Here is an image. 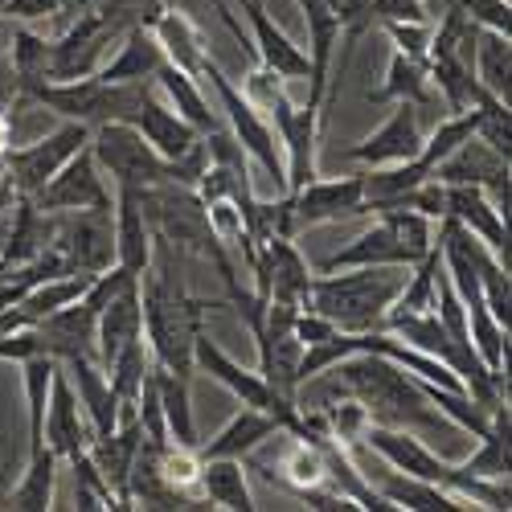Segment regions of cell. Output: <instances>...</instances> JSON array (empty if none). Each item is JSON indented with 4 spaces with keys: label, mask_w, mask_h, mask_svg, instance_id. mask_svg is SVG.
<instances>
[{
    "label": "cell",
    "mask_w": 512,
    "mask_h": 512,
    "mask_svg": "<svg viewBox=\"0 0 512 512\" xmlns=\"http://www.w3.org/2000/svg\"><path fill=\"white\" fill-rule=\"evenodd\" d=\"M336 386L353 394L373 422L381 426H402L414 435H451L455 422H447L431 402H426L418 377H410L402 365H394L381 353H353L340 365L328 369Z\"/></svg>",
    "instance_id": "cell-1"
},
{
    "label": "cell",
    "mask_w": 512,
    "mask_h": 512,
    "mask_svg": "<svg viewBox=\"0 0 512 512\" xmlns=\"http://www.w3.org/2000/svg\"><path fill=\"white\" fill-rule=\"evenodd\" d=\"M410 267H349V271H324L312 275L304 308L332 320L336 332H377L386 324L390 304L406 283Z\"/></svg>",
    "instance_id": "cell-2"
},
{
    "label": "cell",
    "mask_w": 512,
    "mask_h": 512,
    "mask_svg": "<svg viewBox=\"0 0 512 512\" xmlns=\"http://www.w3.org/2000/svg\"><path fill=\"white\" fill-rule=\"evenodd\" d=\"M144 197V209H148V222H152V234L160 242H168L173 250H193L201 254L205 263H213V271L222 275L226 283V295L242 291V279H238V267L230 259V250L213 238L209 222H205V201L185 189V185H152V189H140Z\"/></svg>",
    "instance_id": "cell-3"
},
{
    "label": "cell",
    "mask_w": 512,
    "mask_h": 512,
    "mask_svg": "<svg viewBox=\"0 0 512 512\" xmlns=\"http://www.w3.org/2000/svg\"><path fill=\"white\" fill-rule=\"evenodd\" d=\"M197 78L201 82H209V91H213V99H218V111H222V123L230 127V136L242 144V152L263 168V173L271 177V185H275V193H287V164H283V144H279V136H275V127H271V119L254 107L242 91H238V82L213 62V58H205L201 62V70H197Z\"/></svg>",
    "instance_id": "cell-4"
},
{
    "label": "cell",
    "mask_w": 512,
    "mask_h": 512,
    "mask_svg": "<svg viewBox=\"0 0 512 512\" xmlns=\"http://www.w3.org/2000/svg\"><path fill=\"white\" fill-rule=\"evenodd\" d=\"M91 156L111 177V189H152L173 181V160H164L132 123L91 127Z\"/></svg>",
    "instance_id": "cell-5"
},
{
    "label": "cell",
    "mask_w": 512,
    "mask_h": 512,
    "mask_svg": "<svg viewBox=\"0 0 512 512\" xmlns=\"http://www.w3.org/2000/svg\"><path fill=\"white\" fill-rule=\"evenodd\" d=\"M193 365H197L201 373H209V377L218 381V386H222L230 398H238L242 406H254V410L275 414L283 431H291V426L300 422V402L279 398V394L267 386V381H263L259 369H246L242 361H234L205 328H201L197 340H193Z\"/></svg>",
    "instance_id": "cell-6"
},
{
    "label": "cell",
    "mask_w": 512,
    "mask_h": 512,
    "mask_svg": "<svg viewBox=\"0 0 512 512\" xmlns=\"http://www.w3.org/2000/svg\"><path fill=\"white\" fill-rule=\"evenodd\" d=\"M87 144H91V127L78 123V119H62L54 132L9 148V156H5V177L13 181V189H17L21 197H33L78 148H87Z\"/></svg>",
    "instance_id": "cell-7"
},
{
    "label": "cell",
    "mask_w": 512,
    "mask_h": 512,
    "mask_svg": "<svg viewBox=\"0 0 512 512\" xmlns=\"http://www.w3.org/2000/svg\"><path fill=\"white\" fill-rule=\"evenodd\" d=\"M70 271L99 275L115 267V222L111 205L78 209V213H54V242H50Z\"/></svg>",
    "instance_id": "cell-8"
},
{
    "label": "cell",
    "mask_w": 512,
    "mask_h": 512,
    "mask_svg": "<svg viewBox=\"0 0 512 512\" xmlns=\"http://www.w3.org/2000/svg\"><path fill=\"white\" fill-rule=\"evenodd\" d=\"M246 271L254 275V291H259L263 300L304 308L312 271H308V259L300 254V246H295V238H263V242H254V263Z\"/></svg>",
    "instance_id": "cell-9"
},
{
    "label": "cell",
    "mask_w": 512,
    "mask_h": 512,
    "mask_svg": "<svg viewBox=\"0 0 512 512\" xmlns=\"http://www.w3.org/2000/svg\"><path fill=\"white\" fill-rule=\"evenodd\" d=\"M431 177L443 185H476L492 197V205L508 218V201H512V160H504L500 152H492L480 136L463 140L447 160H439L431 168Z\"/></svg>",
    "instance_id": "cell-10"
},
{
    "label": "cell",
    "mask_w": 512,
    "mask_h": 512,
    "mask_svg": "<svg viewBox=\"0 0 512 512\" xmlns=\"http://www.w3.org/2000/svg\"><path fill=\"white\" fill-rule=\"evenodd\" d=\"M33 205L46 213H78V209H99L111 205V185L103 177L99 160L91 156V144L78 148L58 173L33 193Z\"/></svg>",
    "instance_id": "cell-11"
},
{
    "label": "cell",
    "mask_w": 512,
    "mask_h": 512,
    "mask_svg": "<svg viewBox=\"0 0 512 512\" xmlns=\"http://www.w3.org/2000/svg\"><path fill=\"white\" fill-rule=\"evenodd\" d=\"M287 197H291V226H295V234H304L312 226H324V222H340V218H357V213H365L361 173L316 177V181H308L304 189H295Z\"/></svg>",
    "instance_id": "cell-12"
},
{
    "label": "cell",
    "mask_w": 512,
    "mask_h": 512,
    "mask_svg": "<svg viewBox=\"0 0 512 512\" xmlns=\"http://www.w3.org/2000/svg\"><path fill=\"white\" fill-rule=\"evenodd\" d=\"M361 447L373 451L386 467H394V472L431 480V484H439V488H447V480H451V472H455V463H447L439 451H431V447L422 443V435L402 431V426L369 422V431L361 435Z\"/></svg>",
    "instance_id": "cell-13"
},
{
    "label": "cell",
    "mask_w": 512,
    "mask_h": 512,
    "mask_svg": "<svg viewBox=\"0 0 512 512\" xmlns=\"http://www.w3.org/2000/svg\"><path fill=\"white\" fill-rule=\"evenodd\" d=\"M422 152V107L414 103H394L390 119L377 127L373 136L357 140L345 156L353 164H365V168H377V164H402V160H414Z\"/></svg>",
    "instance_id": "cell-14"
},
{
    "label": "cell",
    "mask_w": 512,
    "mask_h": 512,
    "mask_svg": "<svg viewBox=\"0 0 512 512\" xmlns=\"http://www.w3.org/2000/svg\"><path fill=\"white\" fill-rule=\"evenodd\" d=\"M111 222H115V263L140 279L152 267V250H156V234L140 189H111Z\"/></svg>",
    "instance_id": "cell-15"
},
{
    "label": "cell",
    "mask_w": 512,
    "mask_h": 512,
    "mask_svg": "<svg viewBox=\"0 0 512 512\" xmlns=\"http://www.w3.org/2000/svg\"><path fill=\"white\" fill-rule=\"evenodd\" d=\"M41 439H46V447L58 455V459H70L78 451H87V443L95 439L91 431V418L87 410H82L74 386L66 369L58 365L54 373V386H50V406H46V426H41Z\"/></svg>",
    "instance_id": "cell-16"
},
{
    "label": "cell",
    "mask_w": 512,
    "mask_h": 512,
    "mask_svg": "<svg viewBox=\"0 0 512 512\" xmlns=\"http://www.w3.org/2000/svg\"><path fill=\"white\" fill-rule=\"evenodd\" d=\"M443 189H447L443 218H455L463 230H472L508 267V218L492 205V197L484 189H476V185H443Z\"/></svg>",
    "instance_id": "cell-17"
},
{
    "label": "cell",
    "mask_w": 512,
    "mask_h": 512,
    "mask_svg": "<svg viewBox=\"0 0 512 512\" xmlns=\"http://www.w3.org/2000/svg\"><path fill=\"white\" fill-rule=\"evenodd\" d=\"M238 9H242L246 21H250V41H254V50H259V62H263L267 70H275L283 82H287V78H308V70H312L308 50L295 46V41L267 17V5H259V0H238Z\"/></svg>",
    "instance_id": "cell-18"
},
{
    "label": "cell",
    "mask_w": 512,
    "mask_h": 512,
    "mask_svg": "<svg viewBox=\"0 0 512 512\" xmlns=\"http://www.w3.org/2000/svg\"><path fill=\"white\" fill-rule=\"evenodd\" d=\"M136 127V132L164 156V160H177V156H185L201 136L193 132V127L168 107L152 87H144V95H140V103H136V111H132V119H127Z\"/></svg>",
    "instance_id": "cell-19"
},
{
    "label": "cell",
    "mask_w": 512,
    "mask_h": 512,
    "mask_svg": "<svg viewBox=\"0 0 512 512\" xmlns=\"http://www.w3.org/2000/svg\"><path fill=\"white\" fill-rule=\"evenodd\" d=\"M279 435H283V426H279L275 414L254 410V406H242L218 435L205 439V443H197V455H201V459H246L250 451L267 447V443L279 439Z\"/></svg>",
    "instance_id": "cell-20"
},
{
    "label": "cell",
    "mask_w": 512,
    "mask_h": 512,
    "mask_svg": "<svg viewBox=\"0 0 512 512\" xmlns=\"http://www.w3.org/2000/svg\"><path fill=\"white\" fill-rule=\"evenodd\" d=\"M144 25H148V33L156 37V46H160V54H164L168 66H177V70H185V74H197L201 62L209 58L205 41H201V29H197L177 5H156V9L144 17Z\"/></svg>",
    "instance_id": "cell-21"
},
{
    "label": "cell",
    "mask_w": 512,
    "mask_h": 512,
    "mask_svg": "<svg viewBox=\"0 0 512 512\" xmlns=\"http://www.w3.org/2000/svg\"><path fill=\"white\" fill-rule=\"evenodd\" d=\"M58 365L66 369V377H70V386H74L82 410H87L91 431H95V435H111L115 422H119V402H115V394H111L107 369H103L95 357H82V353L62 357Z\"/></svg>",
    "instance_id": "cell-22"
},
{
    "label": "cell",
    "mask_w": 512,
    "mask_h": 512,
    "mask_svg": "<svg viewBox=\"0 0 512 512\" xmlns=\"http://www.w3.org/2000/svg\"><path fill=\"white\" fill-rule=\"evenodd\" d=\"M136 336H144V300H140V279L127 283L115 300L99 312V324H95V357L99 365L107 369L115 361V353L123 345H132Z\"/></svg>",
    "instance_id": "cell-23"
},
{
    "label": "cell",
    "mask_w": 512,
    "mask_h": 512,
    "mask_svg": "<svg viewBox=\"0 0 512 512\" xmlns=\"http://www.w3.org/2000/svg\"><path fill=\"white\" fill-rule=\"evenodd\" d=\"M414 263H418V259L390 234V226L373 218V226H365L345 250L328 254V259L320 263V271H349V267H414Z\"/></svg>",
    "instance_id": "cell-24"
},
{
    "label": "cell",
    "mask_w": 512,
    "mask_h": 512,
    "mask_svg": "<svg viewBox=\"0 0 512 512\" xmlns=\"http://www.w3.org/2000/svg\"><path fill=\"white\" fill-rule=\"evenodd\" d=\"M95 324H99V316H95L87 304H82V300H74V304L58 308L54 316L37 320L41 349H46L54 361L74 357V353L95 357ZM95 361H99V357H95Z\"/></svg>",
    "instance_id": "cell-25"
},
{
    "label": "cell",
    "mask_w": 512,
    "mask_h": 512,
    "mask_svg": "<svg viewBox=\"0 0 512 512\" xmlns=\"http://www.w3.org/2000/svg\"><path fill=\"white\" fill-rule=\"evenodd\" d=\"M160 66H164V54L156 46V37L148 33V25L140 21L119 37L115 54L95 70V78H103V82H152Z\"/></svg>",
    "instance_id": "cell-26"
},
{
    "label": "cell",
    "mask_w": 512,
    "mask_h": 512,
    "mask_svg": "<svg viewBox=\"0 0 512 512\" xmlns=\"http://www.w3.org/2000/svg\"><path fill=\"white\" fill-rule=\"evenodd\" d=\"M156 87H160V95H164V103L173 107L197 136H205V132H213V127H222V115H218V107H213L209 99H205V91H201V78L197 74H185V70H177V66H160L156 70Z\"/></svg>",
    "instance_id": "cell-27"
},
{
    "label": "cell",
    "mask_w": 512,
    "mask_h": 512,
    "mask_svg": "<svg viewBox=\"0 0 512 512\" xmlns=\"http://www.w3.org/2000/svg\"><path fill=\"white\" fill-rule=\"evenodd\" d=\"M373 488L398 512H467V504L459 496H451L447 488H439L431 480H418V476H406V472H394V467H386Z\"/></svg>",
    "instance_id": "cell-28"
},
{
    "label": "cell",
    "mask_w": 512,
    "mask_h": 512,
    "mask_svg": "<svg viewBox=\"0 0 512 512\" xmlns=\"http://www.w3.org/2000/svg\"><path fill=\"white\" fill-rule=\"evenodd\" d=\"M201 496L209 508L226 512H254V492H250V467L246 459H201Z\"/></svg>",
    "instance_id": "cell-29"
},
{
    "label": "cell",
    "mask_w": 512,
    "mask_h": 512,
    "mask_svg": "<svg viewBox=\"0 0 512 512\" xmlns=\"http://www.w3.org/2000/svg\"><path fill=\"white\" fill-rule=\"evenodd\" d=\"M512 414L508 402H500L488 414V431L476 439V451L467 455L459 467L472 476H488V480H508V467H512Z\"/></svg>",
    "instance_id": "cell-30"
},
{
    "label": "cell",
    "mask_w": 512,
    "mask_h": 512,
    "mask_svg": "<svg viewBox=\"0 0 512 512\" xmlns=\"http://www.w3.org/2000/svg\"><path fill=\"white\" fill-rule=\"evenodd\" d=\"M373 103H414V107H426L435 99V87H431V74H426V62L422 58H410L402 50L390 54V66H386V82L377 91H369Z\"/></svg>",
    "instance_id": "cell-31"
},
{
    "label": "cell",
    "mask_w": 512,
    "mask_h": 512,
    "mask_svg": "<svg viewBox=\"0 0 512 512\" xmlns=\"http://www.w3.org/2000/svg\"><path fill=\"white\" fill-rule=\"evenodd\" d=\"M472 74H476V87L512 103V37L480 29L476 54H472Z\"/></svg>",
    "instance_id": "cell-32"
},
{
    "label": "cell",
    "mask_w": 512,
    "mask_h": 512,
    "mask_svg": "<svg viewBox=\"0 0 512 512\" xmlns=\"http://www.w3.org/2000/svg\"><path fill=\"white\" fill-rule=\"evenodd\" d=\"M58 455L50 447L29 451L25 476L17 488H9V508L17 512H50L54 508V488H58Z\"/></svg>",
    "instance_id": "cell-33"
},
{
    "label": "cell",
    "mask_w": 512,
    "mask_h": 512,
    "mask_svg": "<svg viewBox=\"0 0 512 512\" xmlns=\"http://www.w3.org/2000/svg\"><path fill=\"white\" fill-rule=\"evenodd\" d=\"M152 373H156V390H160V410H164V422H168V439L197 447V426H193V406H189V377L164 369L156 361H152Z\"/></svg>",
    "instance_id": "cell-34"
},
{
    "label": "cell",
    "mask_w": 512,
    "mask_h": 512,
    "mask_svg": "<svg viewBox=\"0 0 512 512\" xmlns=\"http://www.w3.org/2000/svg\"><path fill=\"white\" fill-rule=\"evenodd\" d=\"M58 361L50 353L21 361V386H25V418H29V451L46 447L41 426H46V406H50V386H54Z\"/></svg>",
    "instance_id": "cell-35"
},
{
    "label": "cell",
    "mask_w": 512,
    "mask_h": 512,
    "mask_svg": "<svg viewBox=\"0 0 512 512\" xmlns=\"http://www.w3.org/2000/svg\"><path fill=\"white\" fill-rule=\"evenodd\" d=\"M9 58L17 70L21 91L33 82H50V62H54V41H46L41 33H33L25 21H9Z\"/></svg>",
    "instance_id": "cell-36"
},
{
    "label": "cell",
    "mask_w": 512,
    "mask_h": 512,
    "mask_svg": "<svg viewBox=\"0 0 512 512\" xmlns=\"http://www.w3.org/2000/svg\"><path fill=\"white\" fill-rule=\"evenodd\" d=\"M95 275H58V279H46V283H37V287H29L21 300H17V308L37 324V320H46V316H54L58 308H66V304H74V300H82V291H87V283H91Z\"/></svg>",
    "instance_id": "cell-37"
},
{
    "label": "cell",
    "mask_w": 512,
    "mask_h": 512,
    "mask_svg": "<svg viewBox=\"0 0 512 512\" xmlns=\"http://www.w3.org/2000/svg\"><path fill=\"white\" fill-rule=\"evenodd\" d=\"M373 218L386 222L390 234L414 254V259H422V254L435 246V222L422 218V213L410 209V205H381V209H373Z\"/></svg>",
    "instance_id": "cell-38"
},
{
    "label": "cell",
    "mask_w": 512,
    "mask_h": 512,
    "mask_svg": "<svg viewBox=\"0 0 512 512\" xmlns=\"http://www.w3.org/2000/svg\"><path fill=\"white\" fill-rule=\"evenodd\" d=\"M476 136V107L472 111H459V115H443L439 123H435V132L431 136H422V160L426 164H439V160H447L463 140H472Z\"/></svg>",
    "instance_id": "cell-39"
},
{
    "label": "cell",
    "mask_w": 512,
    "mask_h": 512,
    "mask_svg": "<svg viewBox=\"0 0 512 512\" xmlns=\"http://www.w3.org/2000/svg\"><path fill=\"white\" fill-rule=\"evenodd\" d=\"M70 467H74V504L78 508H87V512H95V508H115L119 512V500H115V492L107 488V480L99 476V467L91 463V455L87 451H78V455H70Z\"/></svg>",
    "instance_id": "cell-40"
},
{
    "label": "cell",
    "mask_w": 512,
    "mask_h": 512,
    "mask_svg": "<svg viewBox=\"0 0 512 512\" xmlns=\"http://www.w3.org/2000/svg\"><path fill=\"white\" fill-rule=\"evenodd\" d=\"M455 9L480 29L512 37V0H455Z\"/></svg>",
    "instance_id": "cell-41"
},
{
    "label": "cell",
    "mask_w": 512,
    "mask_h": 512,
    "mask_svg": "<svg viewBox=\"0 0 512 512\" xmlns=\"http://www.w3.org/2000/svg\"><path fill=\"white\" fill-rule=\"evenodd\" d=\"M381 29L390 33L394 50H402V54L426 62V50H431V25H414V21H381Z\"/></svg>",
    "instance_id": "cell-42"
},
{
    "label": "cell",
    "mask_w": 512,
    "mask_h": 512,
    "mask_svg": "<svg viewBox=\"0 0 512 512\" xmlns=\"http://www.w3.org/2000/svg\"><path fill=\"white\" fill-rule=\"evenodd\" d=\"M373 17L381 21H414V25H431L435 13L426 0H373Z\"/></svg>",
    "instance_id": "cell-43"
},
{
    "label": "cell",
    "mask_w": 512,
    "mask_h": 512,
    "mask_svg": "<svg viewBox=\"0 0 512 512\" xmlns=\"http://www.w3.org/2000/svg\"><path fill=\"white\" fill-rule=\"evenodd\" d=\"M46 349H41V336H37V324L21 328V332H9V336H0V361H29V357H41Z\"/></svg>",
    "instance_id": "cell-44"
},
{
    "label": "cell",
    "mask_w": 512,
    "mask_h": 512,
    "mask_svg": "<svg viewBox=\"0 0 512 512\" xmlns=\"http://www.w3.org/2000/svg\"><path fill=\"white\" fill-rule=\"evenodd\" d=\"M5 21H37V17H58L62 0H5L0 5Z\"/></svg>",
    "instance_id": "cell-45"
},
{
    "label": "cell",
    "mask_w": 512,
    "mask_h": 512,
    "mask_svg": "<svg viewBox=\"0 0 512 512\" xmlns=\"http://www.w3.org/2000/svg\"><path fill=\"white\" fill-rule=\"evenodd\" d=\"M259 5H267V0H259Z\"/></svg>",
    "instance_id": "cell-46"
},
{
    "label": "cell",
    "mask_w": 512,
    "mask_h": 512,
    "mask_svg": "<svg viewBox=\"0 0 512 512\" xmlns=\"http://www.w3.org/2000/svg\"><path fill=\"white\" fill-rule=\"evenodd\" d=\"M0 5H5V0H0Z\"/></svg>",
    "instance_id": "cell-47"
}]
</instances>
